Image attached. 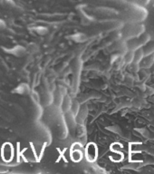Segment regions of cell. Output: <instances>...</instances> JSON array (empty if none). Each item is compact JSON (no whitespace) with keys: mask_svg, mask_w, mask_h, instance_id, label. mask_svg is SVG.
I'll list each match as a JSON object with an SVG mask.
<instances>
[{"mask_svg":"<svg viewBox=\"0 0 154 174\" xmlns=\"http://www.w3.org/2000/svg\"><path fill=\"white\" fill-rule=\"evenodd\" d=\"M2 158L5 162H10L13 158V147L10 143H5L2 147L1 151Z\"/></svg>","mask_w":154,"mask_h":174,"instance_id":"1","label":"cell"}]
</instances>
